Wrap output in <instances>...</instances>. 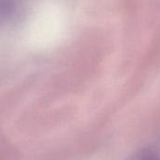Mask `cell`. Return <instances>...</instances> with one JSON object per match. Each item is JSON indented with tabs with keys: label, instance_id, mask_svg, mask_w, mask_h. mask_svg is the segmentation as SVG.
Returning <instances> with one entry per match:
<instances>
[{
	"label": "cell",
	"instance_id": "1",
	"mask_svg": "<svg viewBox=\"0 0 160 160\" xmlns=\"http://www.w3.org/2000/svg\"><path fill=\"white\" fill-rule=\"evenodd\" d=\"M131 160H160V152L153 147H146L140 150Z\"/></svg>",
	"mask_w": 160,
	"mask_h": 160
}]
</instances>
